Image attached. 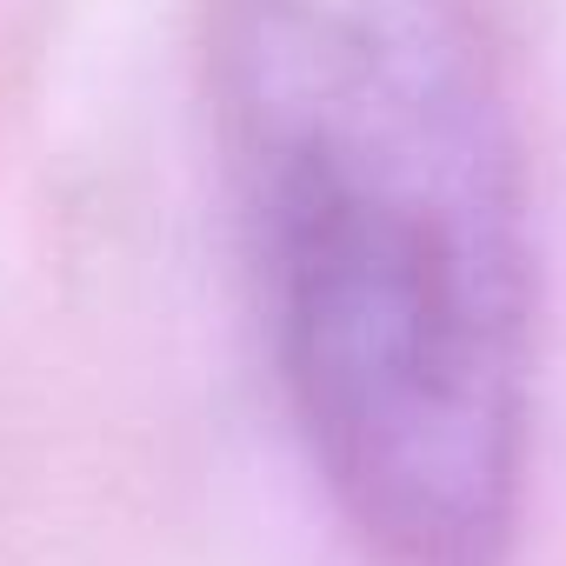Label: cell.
Returning <instances> with one entry per match:
<instances>
[{"mask_svg": "<svg viewBox=\"0 0 566 566\" xmlns=\"http://www.w3.org/2000/svg\"><path fill=\"white\" fill-rule=\"evenodd\" d=\"M220 127L280 387L380 566H506L533 260L467 0H220Z\"/></svg>", "mask_w": 566, "mask_h": 566, "instance_id": "1", "label": "cell"}]
</instances>
